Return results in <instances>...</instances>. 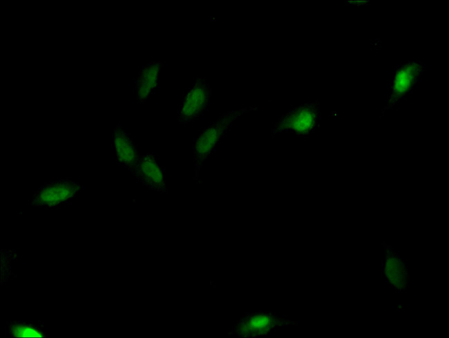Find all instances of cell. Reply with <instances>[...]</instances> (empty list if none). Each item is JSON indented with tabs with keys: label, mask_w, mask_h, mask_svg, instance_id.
<instances>
[{
	"label": "cell",
	"mask_w": 449,
	"mask_h": 338,
	"mask_svg": "<svg viewBox=\"0 0 449 338\" xmlns=\"http://www.w3.org/2000/svg\"><path fill=\"white\" fill-rule=\"evenodd\" d=\"M133 176L137 182L154 191L168 193L165 171L151 153L142 156Z\"/></svg>",
	"instance_id": "cell-7"
},
{
	"label": "cell",
	"mask_w": 449,
	"mask_h": 338,
	"mask_svg": "<svg viewBox=\"0 0 449 338\" xmlns=\"http://www.w3.org/2000/svg\"><path fill=\"white\" fill-rule=\"evenodd\" d=\"M7 335L10 337H48L44 325L39 321H10L6 323Z\"/></svg>",
	"instance_id": "cell-9"
},
{
	"label": "cell",
	"mask_w": 449,
	"mask_h": 338,
	"mask_svg": "<svg viewBox=\"0 0 449 338\" xmlns=\"http://www.w3.org/2000/svg\"><path fill=\"white\" fill-rule=\"evenodd\" d=\"M400 307H401V306H400L399 304H397V309H399Z\"/></svg>",
	"instance_id": "cell-12"
},
{
	"label": "cell",
	"mask_w": 449,
	"mask_h": 338,
	"mask_svg": "<svg viewBox=\"0 0 449 338\" xmlns=\"http://www.w3.org/2000/svg\"><path fill=\"white\" fill-rule=\"evenodd\" d=\"M162 63L160 61L148 62L140 68L134 79L135 99L144 103L160 86Z\"/></svg>",
	"instance_id": "cell-8"
},
{
	"label": "cell",
	"mask_w": 449,
	"mask_h": 338,
	"mask_svg": "<svg viewBox=\"0 0 449 338\" xmlns=\"http://www.w3.org/2000/svg\"><path fill=\"white\" fill-rule=\"evenodd\" d=\"M257 108L258 106L246 107L236 111H227L216 121L211 122L207 126L200 130L192 145L195 165L193 180L196 181L199 180L200 172L202 167L238 118L245 113Z\"/></svg>",
	"instance_id": "cell-1"
},
{
	"label": "cell",
	"mask_w": 449,
	"mask_h": 338,
	"mask_svg": "<svg viewBox=\"0 0 449 338\" xmlns=\"http://www.w3.org/2000/svg\"><path fill=\"white\" fill-rule=\"evenodd\" d=\"M321 102L316 100L304 102L282 113L274 123L271 137L285 132L298 138H306L320 125Z\"/></svg>",
	"instance_id": "cell-2"
},
{
	"label": "cell",
	"mask_w": 449,
	"mask_h": 338,
	"mask_svg": "<svg viewBox=\"0 0 449 338\" xmlns=\"http://www.w3.org/2000/svg\"><path fill=\"white\" fill-rule=\"evenodd\" d=\"M274 318L267 314H256L242 319L235 329L238 334L243 336L262 334L265 327H269Z\"/></svg>",
	"instance_id": "cell-10"
},
{
	"label": "cell",
	"mask_w": 449,
	"mask_h": 338,
	"mask_svg": "<svg viewBox=\"0 0 449 338\" xmlns=\"http://www.w3.org/2000/svg\"><path fill=\"white\" fill-rule=\"evenodd\" d=\"M112 147L119 165L133 176L142 155L131 134L122 125H116L112 131Z\"/></svg>",
	"instance_id": "cell-6"
},
{
	"label": "cell",
	"mask_w": 449,
	"mask_h": 338,
	"mask_svg": "<svg viewBox=\"0 0 449 338\" xmlns=\"http://www.w3.org/2000/svg\"><path fill=\"white\" fill-rule=\"evenodd\" d=\"M81 182L68 178H57L40 187L32 195L28 206L30 208L57 209L70 203L82 193Z\"/></svg>",
	"instance_id": "cell-3"
},
{
	"label": "cell",
	"mask_w": 449,
	"mask_h": 338,
	"mask_svg": "<svg viewBox=\"0 0 449 338\" xmlns=\"http://www.w3.org/2000/svg\"><path fill=\"white\" fill-rule=\"evenodd\" d=\"M402 291H403L402 290H398L396 291V292L401 293Z\"/></svg>",
	"instance_id": "cell-11"
},
{
	"label": "cell",
	"mask_w": 449,
	"mask_h": 338,
	"mask_svg": "<svg viewBox=\"0 0 449 338\" xmlns=\"http://www.w3.org/2000/svg\"><path fill=\"white\" fill-rule=\"evenodd\" d=\"M425 70L426 66L421 61L403 62L394 68L389 96L382 109L380 119L413 92Z\"/></svg>",
	"instance_id": "cell-4"
},
{
	"label": "cell",
	"mask_w": 449,
	"mask_h": 338,
	"mask_svg": "<svg viewBox=\"0 0 449 338\" xmlns=\"http://www.w3.org/2000/svg\"><path fill=\"white\" fill-rule=\"evenodd\" d=\"M212 90L205 77L194 80L184 91L182 102L178 106L177 121L181 124L195 122L209 109Z\"/></svg>",
	"instance_id": "cell-5"
}]
</instances>
